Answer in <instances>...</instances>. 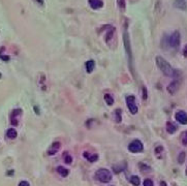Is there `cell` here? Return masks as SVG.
Masks as SVG:
<instances>
[{
    "mask_svg": "<svg viewBox=\"0 0 187 186\" xmlns=\"http://www.w3.org/2000/svg\"><path fill=\"white\" fill-rule=\"evenodd\" d=\"M155 61H156V64H157V66H158V68L161 71V72L163 74H166V77H174L175 76L174 68L171 66V64H170L166 59H163L162 57L158 56V57H156Z\"/></svg>",
    "mask_w": 187,
    "mask_h": 186,
    "instance_id": "1",
    "label": "cell"
},
{
    "mask_svg": "<svg viewBox=\"0 0 187 186\" xmlns=\"http://www.w3.org/2000/svg\"><path fill=\"white\" fill-rule=\"evenodd\" d=\"M95 179L99 182L108 183L112 180V173L106 169H99L95 172Z\"/></svg>",
    "mask_w": 187,
    "mask_h": 186,
    "instance_id": "2",
    "label": "cell"
},
{
    "mask_svg": "<svg viewBox=\"0 0 187 186\" xmlns=\"http://www.w3.org/2000/svg\"><path fill=\"white\" fill-rule=\"evenodd\" d=\"M126 103H127V108H128V110L130 111V113L133 115L137 114L139 109H138V106H137V103H135V96H127V97H126Z\"/></svg>",
    "mask_w": 187,
    "mask_h": 186,
    "instance_id": "3",
    "label": "cell"
},
{
    "mask_svg": "<svg viewBox=\"0 0 187 186\" xmlns=\"http://www.w3.org/2000/svg\"><path fill=\"white\" fill-rule=\"evenodd\" d=\"M123 43H124V49L128 55L129 61H130V63H132V50H130V39H129L128 32L126 30L124 31V33H123Z\"/></svg>",
    "mask_w": 187,
    "mask_h": 186,
    "instance_id": "4",
    "label": "cell"
},
{
    "mask_svg": "<svg viewBox=\"0 0 187 186\" xmlns=\"http://www.w3.org/2000/svg\"><path fill=\"white\" fill-rule=\"evenodd\" d=\"M143 149H144V146H143V143L139 140H135L128 146V150L132 153H138V152H142Z\"/></svg>",
    "mask_w": 187,
    "mask_h": 186,
    "instance_id": "5",
    "label": "cell"
},
{
    "mask_svg": "<svg viewBox=\"0 0 187 186\" xmlns=\"http://www.w3.org/2000/svg\"><path fill=\"white\" fill-rule=\"evenodd\" d=\"M180 42H181L180 33H179L178 31H175L173 34L171 35V37H170V39H169L170 46H171L172 48H178L179 46H180Z\"/></svg>",
    "mask_w": 187,
    "mask_h": 186,
    "instance_id": "6",
    "label": "cell"
},
{
    "mask_svg": "<svg viewBox=\"0 0 187 186\" xmlns=\"http://www.w3.org/2000/svg\"><path fill=\"white\" fill-rule=\"evenodd\" d=\"M22 115V110L21 109H17V110H14L11 114V122L13 125H18L19 123V119H20Z\"/></svg>",
    "mask_w": 187,
    "mask_h": 186,
    "instance_id": "7",
    "label": "cell"
},
{
    "mask_svg": "<svg viewBox=\"0 0 187 186\" xmlns=\"http://www.w3.org/2000/svg\"><path fill=\"white\" fill-rule=\"evenodd\" d=\"M175 119L181 124H187V113L184 111H179L175 115Z\"/></svg>",
    "mask_w": 187,
    "mask_h": 186,
    "instance_id": "8",
    "label": "cell"
},
{
    "mask_svg": "<svg viewBox=\"0 0 187 186\" xmlns=\"http://www.w3.org/2000/svg\"><path fill=\"white\" fill-rule=\"evenodd\" d=\"M179 86H180L179 82H177V81L172 82V83L167 86V92H169L170 94H175L179 90Z\"/></svg>",
    "mask_w": 187,
    "mask_h": 186,
    "instance_id": "9",
    "label": "cell"
},
{
    "mask_svg": "<svg viewBox=\"0 0 187 186\" xmlns=\"http://www.w3.org/2000/svg\"><path fill=\"white\" fill-rule=\"evenodd\" d=\"M60 147H61V144H60L59 142H54V143L51 145L50 149H49V151H48V154L49 155H54L56 152L60 149Z\"/></svg>",
    "mask_w": 187,
    "mask_h": 186,
    "instance_id": "10",
    "label": "cell"
},
{
    "mask_svg": "<svg viewBox=\"0 0 187 186\" xmlns=\"http://www.w3.org/2000/svg\"><path fill=\"white\" fill-rule=\"evenodd\" d=\"M89 4H90L91 8L98 9L103 5V0H89Z\"/></svg>",
    "mask_w": 187,
    "mask_h": 186,
    "instance_id": "11",
    "label": "cell"
},
{
    "mask_svg": "<svg viewBox=\"0 0 187 186\" xmlns=\"http://www.w3.org/2000/svg\"><path fill=\"white\" fill-rule=\"evenodd\" d=\"M175 6L182 11H186L187 8V1L186 0H175Z\"/></svg>",
    "mask_w": 187,
    "mask_h": 186,
    "instance_id": "12",
    "label": "cell"
},
{
    "mask_svg": "<svg viewBox=\"0 0 187 186\" xmlns=\"http://www.w3.org/2000/svg\"><path fill=\"white\" fill-rule=\"evenodd\" d=\"M94 68H95V62L93 61V60H89V61L86 62V71L87 72H92L94 71Z\"/></svg>",
    "mask_w": 187,
    "mask_h": 186,
    "instance_id": "13",
    "label": "cell"
},
{
    "mask_svg": "<svg viewBox=\"0 0 187 186\" xmlns=\"http://www.w3.org/2000/svg\"><path fill=\"white\" fill-rule=\"evenodd\" d=\"M84 156L88 159L90 162H94L98 159V155L97 154H89L88 152H84Z\"/></svg>",
    "mask_w": 187,
    "mask_h": 186,
    "instance_id": "14",
    "label": "cell"
},
{
    "mask_svg": "<svg viewBox=\"0 0 187 186\" xmlns=\"http://www.w3.org/2000/svg\"><path fill=\"white\" fill-rule=\"evenodd\" d=\"M57 172L61 177H66V176H68V174H69V171L67 170V169H65L64 166H58Z\"/></svg>",
    "mask_w": 187,
    "mask_h": 186,
    "instance_id": "15",
    "label": "cell"
},
{
    "mask_svg": "<svg viewBox=\"0 0 187 186\" xmlns=\"http://www.w3.org/2000/svg\"><path fill=\"white\" fill-rule=\"evenodd\" d=\"M176 130H177V126L174 124L173 122H167V124H166V131L169 132V134H173L174 132H176Z\"/></svg>",
    "mask_w": 187,
    "mask_h": 186,
    "instance_id": "16",
    "label": "cell"
},
{
    "mask_svg": "<svg viewBox=\"0 0 187 186\" xmlns=\"http://www.w3.org/2000/svg\"><path fill=\"white\" fill-rule=\"evenodd\" d=\"M17 136H18V132H17V130L14 128H9L8 130L6 131V137H8V139H16Z\"/></svg>",
    "mask_w": 187,
    "mask_h": 186,
    "instance_id": "17",
    "label": "cell"
},
{
    "mask_svg": "<svg viewBox=\"0 0 187 186\" xmlns=\"http://www.w3.org/2000/svg\"><path fill=\"white\" fill-rule=\"evenodd\" d=\"M130 183H132L133 186H139L141 183V180L138 176H132V177H130Z\"/></svg>",
    "mask_w": 187,
    "mask_h": 186,
    "instance_id": "18",
    "label": "cell"
},
{
    "mask_svg": "<svg viewBox=\"0 0 187 186\" xmlns=\"http://www.w3.org/2000/svg\"><path fill=\"white\" fill-rule=\"evenodd\" d=\"M104 101L108 103L109 106H112L114 103V98L111 94H104Z\"/></svg>",
    "mask_w": 187,
    "mask_h": 186,
    "instance_id": "19",
    "label": "cell"
},
{
    "mask_svg": "<svg viewBox=\"0 0 187 186\" xmlns=\"http://www.w3.org/2000/svg\"><path fill=\"white\" fill-rule=\"evenodd\" d=\"M115 119L117 123H120L121 120H122V118H121V110L120 109H117V110L115 111Z\"/></svg>",
    "mask_w": 187,
    "mask_h": 186,
    "instance_id": "20",
    "label": "cell"
},
{
    "mask_svg": "<svg viewBox=\"0 0 187 186\" xmlns=\"http://www.w3.org/2000/svg\"><path fill=\"white\" fill-rule=\"evenodd\" d=\"M185 157H186L185 152H181L180 155H179V157H178V162L180 163V165H181V163H183L184 160H185Z\"/></svg>",
    "mask_w": 187,
    "mask_h": 186,
    "instance_id": "21",
    "label": "cell"
},
{
    "mask_svg": "<svg viewBox=\"0 0 187 186\" xmlns=\"http://www.w3.org/2000/svg\"><path fill=\"white\" fill-rule=\"evenodd\" d=\"M117 4L121 11L125 9V0H117Z\"/></svg>",
    "mask_w": 187,
    "mask_h": 186,
    "instance_id": "22",
    "label": "cell"
},
{
    "mask_svg": "<svg viewBox=\"0 0 187 186\" xmlns=\"http://www.w3.org/2000/svg\"><path fill=\"white\" fill-rule=\"evenodd\" d=\"M181 140H182V144L187 145V130L181 134Z\"/></svg>",
    "mask_w": 187,
    "mask_h": 186,
    "instance_id": "23",
    "label": "cell"
},
{
    "mask_svg": "<svg viewBox=\"0 0 187 186\" xmlns=\"http://www.w3.org/2000/svg\"><path fill=\"white\" fill-rule=\"evenodd\" d=\"M64 162H66V163H71V161H72V157L70 155H68V154H66V155L64 156Z\"/></svg>",
    "mask_w": 187,
    "mask_h": 186,
    "instance_id": "24",
    "label": "cell"
},
{
    "mask_svg": "<svg viewBox=\"0 0 187 186\" xmlns=\"http://www.w3.org/2000/svg\"><path fill=\"white\" fill-rule=\"evenodd\" d=\"M143 90V98H144V100H146L148 98V92H147V89H146V87H143L142 88Z\"/></svg>",
    "mask_w": 187,
    "mask_h": 186,
    "instance_id": "25",
    "label": "cell"
},
{
    "mask_svg": "<svg viewBox=\"0 0 187 186\" xmlns=\"http://www.w3.org/2000/svg\"><path fill=\"white\" fill-rule=\"evenodd\" d=\"M144 186H153V181L151 179H146L144 181Z\"/></svg>",
    "mask_w": 187,
    "mask_h": 186,
    "instance_id": "26",
    "label": "cell"
},
{
    "mask_svg": "<svg viewBox=\"0 0 187 186\" xmlns=\"http://www.w3.org/2000/svg\"><path fill=\"white\" fill-rule=\"evenodd\" d=\"M19 186H30V185H29V183L27 182V181H21Z\"/></svg>",
    "mask_w": 187,
    "mask_h": 186,
    "instance_id": "27",
    "label": "cell"
},
{
    "mask_svg": "<svg viewBox=\"0 0 187 186\" xmlns=\"http://www.w3.org/2000/svg\"><path fill=\"white\" fill-rule=\"evenodd\" d=\"M183 54H184V56L187 57V45L184 47V49H183Z\"/></svg>",
    "mask_w": 187,
    "mask_h": 186,
    "instance_id": "28",
    "label": "cell"
},
{
    "mask_svg": "<svg viewBox=\"0 0 187 186\" xmlns=\"http://www.w3.org/2000/svg\"><path fill=\"white\" fill-rule=\"evenodd\" d=\"M38 2H40V3H43V0H37Z\"/></svg>",
    "mask_w": 187,
    "mask_h": 186,
    "instance_id": "29",
    "label": "cell"
},
{
    "mask_svg": "<svg viewBox=\"0 0 187 186\" xmlns=\"http://www.w3.org/2000/svg\"><path fill=\"white\" fill-rule=\"evenodd\" d=\"M161 185H162V186H166V184H164V183H163V182H162V183H161Z\"/></svg>",
    "mask_w": 187,
    "mask_h": 186,
    "instance_id": "30",
    "label": "cell"
},
{
    "mask_svg": "<svg viewBox=\"0 0 187 186\" xmlns=\"http://www.w3.org/2000/svg\"><path fill=\"white\" fill-rule=\"evenodd\" d=\"M186 175H187V171H186Z\"/></svg>",
    "mask_w": 187,
    "mask_h": 186,
    "instance_id": "31",
    "label": "cell"
}]
</instances>
